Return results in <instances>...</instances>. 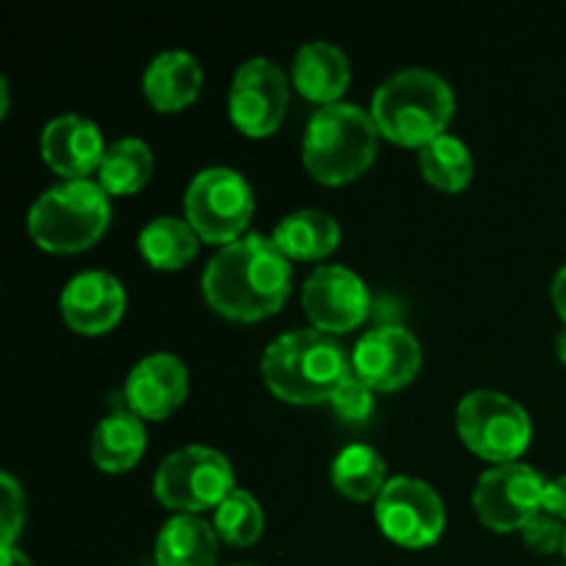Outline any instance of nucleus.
<instances>
[{
	"mask_svg": "<svg viewBox=\"0 0 566 566\" xmlns=\"http://www.w3.org/2000/svg\"><path fill=\"white\" fill-rule=\"evenodd\" d=\"M210 307L230 321H263L280 313L291 293V260L274 238L243 235L221 247L202 274Z\"/></svg>",
	"mask_w": 566,
	"mask_h": 566,
	"instance_id": "nucleus-1",
	"label": "nucleus"
},
{
	"mask_svg": "<svg viewBox=\"0 0 566 566\" xmlns=\"http://www.w3.org/2000/svg\"><path fill=\"white\" fill-rule=\"evenodd\" d=\"M263 381L280 401L324 403L352 374V357L332 335L296 329L276 337L263 354Z\"/></svg>",
	"mask_w": 566,
	"mask_h": 566,
	"instance_id": "nucleus-2",
	"label": "nucleus"
},
{
	"mask_svg": "<svg viewBox=\"0 0 566 566\" xmlns=\"http://www.w3.org/2000/svg\"><path fill=\"white\" fill-rule=\"evenodd\" d=\"M453 105L457 99L446 77L431 70L409 66L376 88L370 116L379 127V136L401 147L423 149L434 138L446 136Z\"/></svg>",
	"mask_w": 566,
	"mask_h": 566,
	"instance_id": "nucleus-3",
	"label": "nucleus"
},
{
	"mask_svg": "<svg viewBox=\"0 0 566 566\" xmlns=\"http://www.w3.org/2000/svg\"><path fill=\"white\" fill-rule=\"evenodd\" d=\"M379 153V127L370 111L354 103L321 105L307 122L302 144L304 169L324 186L357 180Z\"/></svg>",
	"mask_w": 566,
	"mask_h": 566,
	"instance_id": "nucleus-4",
	"label": "nucleus"
},
{
	"mask_svg": "<svg viewBox=\"0 0 566 566\" xmlns=\"http://www.w3.org/2000/svg\"><path fill=\"white\" fill-rule=\"evenodd\" d=\"M111 224V199L99 182L64 180L28 210V232L44 252L72 254L94 247Z\"/></svg>",
	"mask_w": 566,
	"mask_h": 566,
	"instance_id": "nucleus-5",
	"label": "nucleus"
},
{
	"mask_svg": "<svg viewBox=\"0 0 566 566\" xmlns=\"http://www.w3.org/2000/svg\"><path fill=\"white\" fill-rule=\"evenodd\" d=\"M153 492L177 514H199L219 509L235 492L230 459L208 446H188L169 453L155 473Z\"/></svg>",
	"mask_w": 566,
	"mask_h": 566,
	"instance_id": "nucleus-6",
	"label": "nucleus"
},
{
	"mask_svg": "<svg viewBox=\"0 0 566 566\" xmlns=\"http://www.w3.org/2000/svg\"><path fill=\"white\" fill-rule=\"evenodd\" d=\"M457 429L475 457L512 464L528 451L534 426L514 398L497 390H475L457 407Z\"/></svg>",
	"mask_w": 566,
	"mask_h": 566,
	"instance_id": "nucleus-7",
	"label": "nucleus"
},
{
	"mask_svg": "<svg viewBox=\"0 0 566 566\" xmlns=\"http://www.w3.org/2000/svg\"><path fill=\"white\" fill-rule=\"evenodd\" d=\"M254 213V193L247 177L227 166H210L186 191V221L199 241L230 247L241 241Z\"/></svg>",
	"mask_w": 566,
	"mask_h": 566,
	"instance_id": "nucleus-8",
	"label": "nucleus"
},
{
	"mask_svg": "<svg viewBox=\"0 0 566 566\" xmlns=\"http://www.w3.org/2000/svg\"><path fill=\"white\" fill-rule=\"evenodd\" d=\"M376 523L396 545L423 551L437 545L446 531V503L426 481L398 475L376 497Z\"/></svg>",
	"mask_w": 566,
	"mask_h": 566,
	"instance_id": "nucleus-9",
	"label": "nucleus"
},
{
	"mask_svg": "<svg viewBox=\"0 0 566 566\" xmlns=\"http://www.w3.org/2000/svg\"><path fill=\"white\" fill-rule=\"evenodd\" d=\"M547 479L531 464H495L481 473L473 492V506L481 523L495 534L523 531L542 512Z\"/></svg>",
	"mask_w": 566,
	"mask_h": 566,
	"instance_id": "nucleus-10",
	"label": "nucleus"
},
{
	"mask_svg": "<svg viewBox=\"0 0 566 566\" xmlns=\"http://www.w3.org/2000/svg\"><path fill=\"white\" fill-rule=\"evenodd\" d=\"M287 111V75L269 59H249L238 66L230 86V119L243 136L276 133Z\"/></svg>",
	"mask_w": 566,
	"mask_h": 566,
	"instance_id": "nucleus-11",
	"label": "nucleus"
},
{
	"mask_svg": "<svg viewBox=\"0 0 566 566\" xmlns=\"http://www.w3.org/2000/svg\"><path fill=\"white\" fill-rule=\"evenodd\" d=\"M302 304L315 329L346 335L368 318L370 293L363 276L346 265H318L304 282Z\"/></svg>",
	"mask_w": 566,
	"mask_h": 566,
	"instance_id": "nucleus-12",
	"label": "nucleus"
},
{
	"mask_svg": "<svg viewBox=\"0 0 566 566\" xmlns=\"http://www.w3.org/2000/svg\"><path fill=\"white\" fill-rule=\"evenodd\" d=\"M423 365L418 337L403 326H379L359 337L352 354V370L374 392H392L407 387Z\"/></svg>",
	"mask_w": 566,
	"mask_h": 566,
	"instance_id": "nucleus-13",
	"label": "nucleus"
},
{
	"mask_svg": "<svg viewBox=\"0 0 566 566\" xmlns=\"http://www.w3.org/2000/svg\"><path fill=\"white\" fill-rule=\"evenodd\" d=\"M125 287L108 271H83L61 293V315L77 335L97 337L114 329L125 315Z\"/></svg>",
	"mask_w": 566,
	"mask_h": 566,
	"instance_id": "nucleus-14",
	"label": "nucleus"
},
{
	"mask_svg": "<svg viewBox=\"0 0 566 566\" xmlns=\"http://www.w3.org/2000/svg\"><path fill=\"white\" fill-rule=\"evenodd\" d=\"M188 396V370L175 354H149L125 381L127 409L142 420H164L186 401Z\"/></svg>",
	"mask_w": 566,
	"mask_h": 566,
	"instance_id": "nucleus-15",
	"label": "nucleus"
},
{
	"mask_svg": "<svg viewBox=\"0 0 566 566\" xmlns=\"http://www.w3.org/2000/svg\"><path fill=\"white\" fill-rule=\"evenodd\" d=\"M39 149H42L44 164L55 175L66 177V180H86L94 169H99L108 147H105L103 133L92 119L64 114L44 125Z\"/></svg>",
	"mask_w": 566,
	"mask_h": 566,
	"instance_id": "nucleus-16",
	"label": "nucleus"
},
{
	"mask_svg": "<svg viewBox=\"0 0 566 566\" xmlns=\"http://www.w3.org/2000/svg\"><path fill=\"white\" fill-rule=\"evenodd\" d=\"M293 86L304 99L321 105L340 103L343 92L352 83V66L346 53L329 42H307L293 59Z\"/></svg>",
	"mask_w": 566,
	"mask_h": 566,
	"instance_id": "nucleus-17",
	"label": "nucleus"
},
{
	"mask_svg": "<svg viewBox=\"0 0 566 566\" xmlns=\"http://www.w3.org/2000/svg\"><path fill=\"white\" fill-rule=\"evenodd\" d=\"M202 66L186 50H166L144 72V94L155 111H182L202 92Z\"/></svg>",
	"mask_w": 566,
	"mask_h": 566,
	"instance_id": "nucleus-18",
	"label": "nucleus"
},
{
	"mask_svg": "<svg viewBox=\"0 0 566 566\" xmlns=\"http://www.w3.org/2000/svg\"><path fill=\"white\" fill-rule=\"evenodd\" d=\"M219 534L199 514H175L155 542L158 566H216Z\"/></svg>",
	"mask_w": 566,
	"mask_h": 566,
	"instance_id": "nucleus-19",
	"label": "nucleus"
},
{
	"mask_svg": "<svg viewBox=\"0 0 566 566\" xmlns=\"http://www.w3.org/2000/svg\"><path fill=\"white\" fill-rule=\"evenodd\" d=\"M147 448V431L130 409L114 412L97 423L92 434V459L103 473H125L136 468Z\"/></svg>",
	"mask_w": 566,
	"mask_h": 566,
	"instance_id": "nucleus-20",
	"label": "nucleus"
},
{
	"mask_svg": "<svg viewBox=\"0 0 566 566\" xmlns=\"http://www.w3.org/2000/svg\"><path fill=\"white\" fill-rule=\"evenodd\" d=\"M271 238L287 260H324L340 243V224L324 210H296L276 224Z\"/></svg>",
	"mask_w": 566,
	"mask_h": 566,
	"instance_id": "nucleus-21",
	"label": "nucleus"
},
{
	"mask_svg": "<svg viewBox=\"0 0 566 566\" xmlns=\"http://www.w3.org/2000/svg\"><path fill=\"white\" fill-rule=\"evenodd\" d=\"M155 169L153 149L142 138H119V142L108 144L99 164L97 177L99 186L108 197H125V193L142 191L149 182Z\"/></svg>",
	"mask_w": 566,
	"mask_h": 566,
	"instance_id": "nucleus-22",
	"label": "nucleus"
},
{
	"mask_svg": "<svg viewBox=\"0 0 566 566\" xmlns=\"http://www.w3.org/2000/svg\"><path fill=\"white\" fill-rule=\"evenodd\" d=\"M138 249L153 269L177 271L191 263L199 252V235L188 221L158 216L138 235Z\"/></svg>",
	"mask_w": 566,
	"mask_h": 566,
	"instance_id": "nucleus-23",
	"label": "nucleus"
},
{
	"mask_svg": "<svg viewBox=\"0 0 566 566\" xmlns=\"http://www.w3.org/2000/svg\"><path fill=\"white\" fill-rule=\"evenodd\" d=\"M332 484L340 495L365 503L381 495L387 486V464L379 451L368 446H348L332 462Z\"/></svg>",
	"mask_w": 566,
	"mask_h": 566,
	"instance_id": "nucleus-24",
	"label": "nucleus"
},
{
	"mask_svg": "<svg viewBox=\"0 0 566 566\" xmlns=\"http://www.w3.org/2000/svg\"><path fill=\"white\" fill-rule=\"evenodd\" d=\"M420 171L434 188L457 193L473 180V155L457 136H440L420 149Z\"/></svg>",
	"mask_w": 566,
	"mask_h": 566,
	"instance_id": "nucleus-25",
	"label": "nucleus"
},
{
	"mask_svg": "<svg viewBox=\"0 0 566 566\" xmlns=\"http://www.w3.org/2000/svg\"><path fill=\"white\" fill-rule=\"evenodd\" d=\"M213 528L227 545L249 547L263 536L265 514L247 490H235L213 512Z\"/></svg>",
	"mask_w": 566,
	"mask_h": 566,
	"instance_id": "nucleus-26",
	"label": "nucleus"
},
{
	"mask_svg": "<svg viewBox=\"0 0 566 566\" xmlns=\"http://www.w3.org/2000/svg\"><path fill=\"white\" fill-rule=\"evenodd\" d=\"M332 407H335L337 418L346 420V423H363L374 412V390L363 379H357L352 370L332 396Z\"/></svg>",
	"mask_w": 566,
	"mask_h": 566,
	"instance_id": "nucleus-27",
	"label": "nucleus"
},
{
	"mask_svg": "<svg viewBox=\"0 0 566 566\" xmlns=\"http://www.w3.org/2000/svg\"><path fill=\"white\" fill-rule=\"evenodd\" d=\"M0 490H3V514H0V547H14L22 525H25V495L17 484L14 475H0Z\"/></svg>",
	"mask_w": 566,
	"mask_h": 566,
	"instance_id": "nucleus-28",
	"label": "nucleus"
},
{
	"mask_svg": "<svg viewBox=\"0 0 566 566\" xmlns=\"http://www.w3.org/2000/svg\"><path fill=\"white\" fill-rule=\"evenodd\" d=\"M520 534H523V542L531 551L539 553V556H551V553L564 551L566 525L547 512H539Z\"/></svg>",
	"mask_w": 566,
	"mask_h": 566,
	"instance_id": "nucleus-29",
	"label": "nucleus"
},
{
	"mask_svg": "<svg viewBox=\"0 0 566 566\" xmlns=\"http://www.w3.org/2000/svg\"><path fill=\"white\" fill-rule=\"evenodd\" d=\"M542 512H547L551 517L566 520V475L558 479H547L545 484V497H542Z\"/></svg>",
	"mask_w": 566,
	"mask_h": 566,
	"instance_id": "nucleus-30",
	"label": "nucleus"
},
{
	"mask_svg": "<svg viewBox=\"0 0 566 566\" xmlns=\"http://www.w3.org/2000/svg\"><path fill=\"white\" fill-rule=\"evenodd\" d=\"M551 296H553V307H556V313L562 315V321L566 324V265L558 269L556 280H553V287H551Z\"/></svg>",
	"mask_w": 566,
	"mask_h": 566,
	"instance_id": "nucleus-31",
	"label": "nucleus"
},
{
	"mask_svg": "<svg viewBox=\"0 0 566 566\" xmlns=\"http://www.w3.org/2000/svg\"><path fill=\"white\" fill-rule=\"evenodd\" d=\"M0 566H33L28 556L17 547H0Z\"/></svg>",
	"mask_w": 566,
	"mask_h": 566,
	"instance_id": "nucleus-32",
	"label": "nucleus"
},
{
	"mask_svg": "<svg viewBox=\"0 0 566 566\" xmlns=\"http://www.w3.org/2000/svg\"><path fill=\"white\" fill-rule=\"evenodd\" d=\"M556 352H558V359H562V363L566 365V326H564V332L558 335V340H556Z\"/></svg>",
	"mask_w": 566,
	"mask_h": 566,
	"instance_id": "nucleus-33",
	"label": "nucleus"
},
{
	"mask_svg": "<svg viewBox=\"0 0 566 566\" xmlns=\"http://www.w3.org/2000/svg\"><path fill=\"white\" fill-rule=\"evenodd\" d=\"M562 553H564V558H566V536H564V551Z\"/></svg>",
	"mask_w": 566,
	"mask_h": 566,
	"instance_id": "nucleus-34",
	"label": "nucleus"
},
{
	"mask_svg": "<svg viewBox=\"0 0 566 566\" xmlns=\"http://www.w3.org/2000/svg\"><path fill=\"white\" fill-rule=\"evenodd\" d=\"M243 566H249V564H243Z\"/></svg>",
	"mask_w": 566,
	"mask_h": 566,
	"instance_id": "nucleus-35",
	"label": "nucleus"
}]
</instances>
